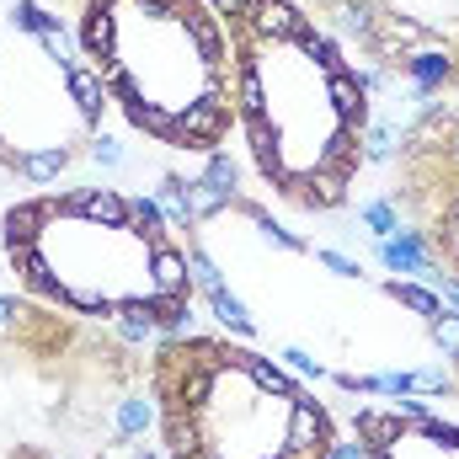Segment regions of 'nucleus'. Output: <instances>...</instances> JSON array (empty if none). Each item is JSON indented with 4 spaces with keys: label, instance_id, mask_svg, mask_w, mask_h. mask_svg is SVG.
Here are the masks:
<instances>
[{
    "label": "nucleus",
    "instance_id": "1",
    "mask_svg": "<svg viewBox=\"0 0 459 459\" xmlns=\"http://www.w3.org/2000/svg\"><path fill=\"white\" fill-rule=\"evenodd\" d=\"M225 128H230V97L220 91V86H209L198 102H187V108H177V113H171V128H166V139H160V144L209 155V150H220Z\"/></svg>",
    "mask_w": 459,
    "mask_h": 459
},
{
    "label": "nucleus",
    "instance_id": "2",
    "mask_svg": "<svg viewBox=\"0 0 459 459\" xmlns=\"http://www.w3.org/2000/svg\"><path fill=\"white\" fill-rule=\"evenodd\" d=\"M332 438H337V433H332L326 406H316L310 395H294V401H289V422H283L278 459H326Z\"/></svg>",
    "mask_w": 459,
    "mask_h": 459
},
{
    "label": "nucleus",
    "instance_id": "3",
    "mask_svg": "<svg viewBox=\"0 0 459 459\" xmlns=\"http://www.w3.org/2000/svg\"><path fill=\"white\" fill-rule=\"evenodd\" d=\"M379 262L390 267V273H401V278H433L438 273V251H433V240L422 235V230H395V235H385L379 240Z\"/></svg>",
    "mask_w": 459,
    "mask_h": 459
},
{
    "label": "nucleus",
    "instance_id": "4",
    "mask_svg": "<svg viewBox=\"0 0 459 459\" xmlns=\"http://www.w3.org/2000/svg\"><path fill=\"white\" fill-rule=\"evenodd\" d=\"M401 70H406V81H411V97L428 102V97H438L444 86H455L459 59L449 48H411V54H401Z\"/></svg>",
    "mask_w": 459,
    "mask_h": 459
},
{
    "label": "nucleus",
    "instance_id": "5",
    "mask_svg": "<svg viewBox=\"0 0 459 459\" xmlns=\"http://www.w3.org/2000/svg\"><path fill=\"white\" fill-rule=\"evenodd\" d=\"M246 27L262 43H299V38H310V16L299 5H289V0H256V11H251Z\"/></svg>",
    "mask_w": 459,
    "mask_h": 459
},
{
    "label": "nucleus",
    "instance_id": "6",
    "mask_svg": "<svg viewBox=\"0 0 459 459\" xmlns=\"http://www.w3.org/2000/svg\"><path fill=\"white\" fill-rule=\"evenodd\" d=\"M283 193H289L294 204H305V209H342L347 204V171L316 166V171H305V177H289Z\"/></svg>",
    "mask_w": 459,
    "mask_h": 459
},
{
    "label": "nucleus",
    "instance_id": "7",
    "mask_svg": "<svg viewBox=\"0 0 459 459\" xmlns=\"http://www.w3.org/2000/svg\"><path fill=\"white\" fill-rule=\"evenodd\" d=\"M65 91H70V102H75V113H81L86 128H97L102 113H108V102H113L108 75H102V70H86V65H75V70L65 75Z\"/></svg>",
    "mask_w": 459,
    "mask_h": 459
},
{
    "label": "nucleus",
    "instance_id": "8",
    "mask_svg": "<svg viewBox=\"0 0 459 459\" xmlns=\"http://www.w3.org/2000/svg\"><path fill=\"white\" fill-rule=\"evenodd\" d=\"M75 160V150L65 144V139H54V144H32V150H22L16 155V177H27V182H38V187H48V182H59L65 177V166Z\"/></svg>",
    "mask_w": 459,
    "mask_h": 459
},
{
    "label": "nucleus",
    "instance_id": "9",
    "mask_svg": "<svg viewBox=\"0 0 459 459\" xmlns=\"http://www.w3.org/2000/svg\"><path fill=\"white\" fill-rule=\"evenodd\" d=\"M150 294H193L187 251L182 246H150Z\"/></svg>",
    "mask_w": 459,
    "mask_h": 459
},
{
    "label": "nucleus",
    "instance_id": "10",
    "mask_svg": "<svg viewBox=\"0 0 459 459\" xmlns=\"http://www.w3.org/2000/svg\"><path fill=\"white\" fill-rule=\"evenodd\" d=\"M81 43H86V54H91V59H102V70H113V43H117V16H113V0H86Z\"/></svg>",
    "mask_w": 459,
    "mask_h": 459
},
{
    "label": "nucleus",
    "instance_id": "11",
    "mask_svg": "<svg viewBox=\"0 0 459 459\" xmlns=\"http://www.w3.org/2000/svg\"><path fill=\"white\" fill-rule=\"evenodd\" d=\"M70 209L97 230H128V198L113 193V187H91V193H75Z\"/></svg>",
    "mask_w": 459,
    "mask_h": 459
},
{
    "label": "nucleus",
    "instance_id": "12",
    "mask_svg": "<svg viewBox=\"0 0 459 459\" xmlns=\"http://www.w3.org/2000/svg\"><path fill=\"white\" fill-rule=\"evenodd\" d=\"M182 27H187V38H193V48H198V59L220 75V65H225V32H220V22L204 11V5H182Z\"/></svg>",
    "mask_w": 459,
    "mask_h": 459
},
{
    "label": "nucleus",
    "instance_id": "13",
    "mask_svg": "<svg viewBox=\"0 0 459 459\" xmlns=\"http://www.w3.org/2000/svg\"><path fill=\"white\" fill-rule=\"evenodd\" d=\"M230 363H240V374L262 390V395H283V401H294V395H305L278 363H267V358H256V352H246V347H230Z\"/></svg>",
    "mask_w": 459,
    "mask_h": 459
},
{
    "label": "nucleus",
    "instance_id": "14",
    "mask_svg": "<svg viewBox=\"0 0 459 459\" xmlns=\"http://www.w3.org/2000/svg\"><path fill=\"white\" fill-rule=\"evenodd\" d=\"M155 422H160V406L150 390H128L113 406V438H144Z\"/></svg>",
    "mask_w": 459,
    "mask_h": 459
},
{
    "label": "nucleus",
    "instance_id": "15",
    "mask_svg": "<svg viewBox=\"0 0 459 459\" xmlns=\"http://www.w3.org/2000/svg\"><path fill=\"white\" fill-rule=\"evenodd\" d=\"M379 22H385V11L368 5V0H337V5H332V27H337L342 38H358L363 48H374Z\"/></svg>",
    "mask_w": 459,
    "mask_h": 459
},
{
    "label": "nucleus",
    "instance_id": "16",
    "mask_svg": "<svg viewBox=\"0 0 459 459\" xmlns=\"http://www.w3.org/2000/svg\"><path fill=\"white\" fill-rule=\"evenodd\" d=\"M326 97H332V108L342 117V128H358L363 134V123H368V97H363V86L352 81V75H326Z\"/></svg>",
    "mask_w": 459,
    "mask_h": 459
},
{
    "label": "nucleus",
    "instance_id": "17",
    "mask_svg": "<svg viewBox=\"0 0 459 459\" xmlns=\"http://www.w3.org/2000/svg\"><path fill=\"white\" fill-rule=\"evenodd\" d=\"M352 428H358V438L374 449V455H385V449H395V444H406V422L390 411V417H379V411H358L352 417Z\"/></svg>",
    "mask_w": 459,
    "mask_h": 459
},
{
    "label": "nucleus",
    "instance_id": "18",
    "mask_svg": "<svg viewBox=\"0 0 459 459\" xmlns=\"http://www.w3.org/2000/svg\"><path fill=\"white\" fill-rule=\"evenodd\" d=\"M54 214V198H43V204H16L11 214H5V251H16V246H38V225Z\"/></svg>",
    "mask_w": 459,
    "mask_h": 459
},
{
    "label": "nucleus",
    "instance_id": "19",
    "mask_svg": "<svg viewBox=\"0 0 459 459\" xmlns=\"http://www.w3.org/2000/svg\"><path fill=\"white\" fill-rule=\"evenodd\" d=\"M235 108L246 117V128L251 123H267V91H262V70L251 65V59H240V75H235Z\"/></svg>",
    "mask_w": 459,
    "mask_h": 459
},
{
    "label": "nucleus",
    "instance_id": "20",
    "mask_svg": "<svg viewBox=\"0 0 459 459\" xmlns=\"http://www.w3.org/2000/svg\"><path fill=\"white\" fill-rule=\"evenodd\" d=\"M155 204L166 209V225L171 230H193V204H187V177H177V171H166L160 177V187H155Z\"/></svg>",
    "mask_w": 459,
    "mask_h": 459
},
{
    "label": "nucleus",
    "instance_id": "21",
    "mask_svg": "<svg viewBox=\"0 0 459 459\" xmlns=\"http://www.w3.org/2000/svg\"><path fill=\"white\" fill-rule=\"evenodd\" d=\"M128 230H134L144 246H166V230L171 225H166V209L139 193V198H128Z\"/></svg>",
    "mask_w": 459,
    "mask_h": 459
},
{
    "label": "nucleus",
    "instance_id": "22",
    "mask_svg": "<svg viewBox=\"0 0 459 459\" xmlns=\"http://www.w3.org/2000/svg\"><path fill=\"white\" fill-rule=\"evenodd\" d=\"M204 299H209V310H214V321H220L225 332H235V337H246V342L256 337V321H251V310H246V305H240V299L230 294L225 283H220V289H209Z\"/></svg>",
    "mask_w": 459,
    "mask_h": 459
},
{
    "label": "nucleus",
    "instance_id": "23",
    "mask_svg": "<svg viewBox=\"0 0 459 459\" xmlns=\"http://www.w3.org/2000/svg\"><path fill=\"white\" fill-rule=\"evenodd\" d=\"M385 294H390L395 305H406L411 316H422V321H433V316H444V299H438L433 289H422V283H411V278H390V283H385Z\"/></svg>",
    "mask_w": 459,
    "mask_h": 459
},
{
    "label": "nucleus",
    "instance_id": "24",
    "mask_svg": "<svg viewBox=\"0 0 459 459\" xmlns=\"http://www.w3.org/2000/svg\"><path fill=\"white\" fill-rule=\"evenodd\" d=\"M240 214H246V220L256 225V235H262L267 246H278V251H294V256H305V240H299L294 230H283V225H278V220H273V214H267L262 204H240Z\"/></svg>",
    "mask_w": 459,
    "mask_h": 459
},
{
    "label": "nucleus",
    "instance_id": "25",
    "mask_svg": "<svg viewBox=\"0 0 459 459\" xmlns=\"http://www.w3.org/2000/svg\"><path fill=\"white\" fill-rule=\"evenodd\" d=\"M251 150H256V166H262V177H273L278 187H289V177H294V171H283V155H278V134H273L267 123H251Z\"/></svg>",
    "mask_w": 459,
    "mask_h": 459
},
{
    "label": "nucleus",
    "instance_id": "26",
    "mask_svg": "<svg viewBox=\"0 0 459 459\" xmlns=\"http://www.w3.org/2000/svg\"><path fill=\"white\" fill-rule=\"evenodd\" d=\"M198 177H204L209 187H220L225 198H240V166L230 160L225 150H209V155H204V171H198Z\"/></svg>",
    "mask_w": 459,
    "mask_h": 459
},
{
    "label": "nucleus",
    "instance_id": "27",
    "mask_svg": "<svg viewBox=\"0 0 459 459\" xmlns=\"http://www.w3.org/2000/svg\"><path fill=\"white\" fill-rule=\"evenodd\" d=\"M11 27H16V32H32V38H43V32H54V27H59V16H54V11H43L38 0H11Z\"/></svg>",
    "mask_w": 459,
    "mask_h": 459
},
{
    "label": "nucleus",
    "instance_id": "28",
    "mask_svg": "<svg viewBox=\"0 0 459 459\" xmlns=\"http://www.w3.org/2000/svg\"><path fill=\"white\" fill-rule=\"evenodd\" d=\"M358 220H363V230H368L374 240H385V235H395V230H401V209H395L390 198H368V204L358 209Z\"/></svg>",
    "mask_w": 459,
    "mask_h": 459
},
{
    "label": "nucleus",
    "instance_id": "29",
    "mask_svg": "<svg viewBox=\"0 0 459 459\" xmlns=\"http://www.w3.org/2000/svg\"><path fill=\"white\" fill-rule=\"evenodd\" d=\"M187 204H193V220L204 225V220H214V214H225L230 204H235V198H225L220 187H209L204 177H193V182H187Z\"/></svg>",
    "mask_w": 459,
    "mask_h": 459
},
{
    "label": "nucleus",
    "instance_id": "30",
    "mask_svg": "<svg viewBox=\"0 0 459 459\" xmlns=\"http://www.w3.org/2000/svg\"><path fill=\"white\" fill-rule=\"evenodd\" d=\"M363 160H374V166H390L395 160V128L390 123H363Z\"/></svg>",
    "mask_w": 459,
    "mask_h": 459
},
{
    "label": "nucleus",
    "instance_id": "31",
    "mask_svg": "<svg viewBox=\"0 0 459 459\" xmlns=\"http://www.w3.org/2000/svg\"><path fill=\"white\" fill-rule=\"evenodd\" d=\"M455 368H444V363H428V368H411V395H455Z\"/></svg>",
    "mask_w": 459,
    "mask_h": 459
},
{
    "label": "nucleus",
    "instance_id": "32",
    "mask_svg": "<svg viewBox=\"0 0 459 459\" xmlns=\"http://www.w3.org/2000/svg\"><path fill=\"white\" fill-rule=\"evenodd\" d=\"M428 337L438 342V352L449 358V368L459 374V316H455V310H444V316H433V321H428Z\"/></svg>",
    "mask_w": 459,
    "mask_h": 459
},
{
    "label": "nucleus",
    "instance_id": "33",
    "mask_svg": "<svg viewBox=\"0 0 459 459\" xmlns=\"http://www.w3.org/2000/svg\"><path fill=\"white\" fill-rule=\"evenodd\" d=\"M187 273H193V289H204V294L225 283V273H220V262H214V256H209L204 246H187Z\"/></svg>",
    "mask_w": 459,
    "mask_h": 459
},
{
    "label": "nucleus",
    "instance_id": "34",
    "mask_svg": "<svg viewBox=\"0 0 459 459\" xmlns=\"http://www.w3.org/2000/svg\"><path fill=\"white\" fill-rule=\"evenodd\" d=\"M278 358H283V368H289V374H299V379H326V363H321V358H310L305 347H283Z\"/></svg>",
    "mask_w": 459,
    "mask_h": 459
},
{
    "label": "nucleus",
    "instance_id": "35",
    "mask_svg": "<svg viewBox=\"0 0 459 459\" xmlns=\"http://www.w3.org/2000/svg\"><path fill=\"white\" fill-rule=\"evenodd\" d=\"M86 155H91V160H97L102 171H113V166H123V144H117L113 134H102V128L91 134V150H86Z\"/></svg>",
    "mask_w": 459,
    "mask_h": 459
},
{
    "label": "nucleus",
    "instance_id": "36",
    "mask_svg": "<svg viewBox=\"0 0 459 459\" xmlns=\"http://www.w3.org/2000/svg\"><path fill=\"white\" fill-rule=\"evenodd\" d=\"M97 459H160V455H155L150 444H139V438H113Z\"/></svg>",
    "mask_w": 459,
    "mask_h": 459
},
{
    "label": "nucleus",
    "instance_id": "37",
    "mask_svg": "<svg viewBox=\"0 0 459 459\" xmlns=\"http://www.w3.org/2000/svg\"><path fill=\"white\" fill-rule=\"evenodd\" d=\"M390 411H395V417H406L411 428L433 417V406H428V401H417V395H395V401H390Z\"/></svg>",
    "mask_w": 459,
    "mask_h": 459
},
{
    "label": "nucleus",
    "instance_id": "38",
    "mask_svg": "<svg viewBox=\"0 0 459 459\" xmlns=\"http://www.w3.org/2000/svg\"><path fill=\"white\" fill-rule=\"evenodd\" d=\"M433 294L444 299V310L459 316V273H444V267H438V273H433Z\"/></svg>",
    "mask_w": 459,
    "mask_h": 459
},
{
    "label": "nucleus",
    "instance_id": "39",
    "mask_svg": "<svg viewBox=\"0 0 459 459\" xmlns=\"http://www.w3.org/2000/svg\"><path fill=\"white\" fill-rule=\"evenodd\" d=\"M316 262H321V267H332L337 278H363V267H358L352 256H342V251H326V246H321V251H316Z\"/></svg>",
    "mask_w": 459,
    "mask_h": 459
},
{
    "label": "nucleus",
    "instance_id": "40",
    "mask_svg": "<svg viewBox=\"0 0 459 459\" xmlns=\"http://www.w3.org/2000/svg\"><path fill=\"white\" fill-rule=\"evenodd\" d=\"M326 459H374V449H368L363 438H332Z\"/></svg>",
    "mask_w": 459,
    "mask_h": 459
},
{
    "label": "nucleus",
    "instance_id": "41",
    "mask_svg": "<svg viewBox=\"0 0 459 459\" xmlns=\"http://www.w3.org/2000/svg\"><path fill=\"white\" fill-rule=\"evenodd\" d=\"M209 5L230 22H251V11H256V0H209Z\"/></svg>",
    "mask_w": 459,
    "mask_h": 459
},
{
    "label": "nucleus",
    "instance_id": "42",
    "mask_svg": "<svg viewBox=\"0 0 459 459\" xmlns=\"http://www.w3.org/2000/svg\"><path fill=\"white\" fill-rule=\"evenodd\" d=\"M22 316H27V310H22V299L0 294V332H16V326H22Z\"/></svg>",
    "mask_w": 459,
    "mask_h": 459
},
{
    "label": "nucleus",
    "instance_id": "43",
    "mask_svg": "<svg viewBox=\"0 0 459 459\" xmlns=\"http://www.w3.org/2000/svg\"><path fill=\"white\" fill-rule=\"evenodd\" d=\"M198 459H225V455H209V449H204V455H198Z\"/></svg>",
    "mask_w": 459,
    "mask_h": 459
},
{
    "label": "nucleus",
    "instance_id": "44",
    "mask_svg": "<svg viewBox=\"0 0 459 459\" xmlns=\"http://www.w3.org/2000/svg\"><path fill=\"white\" fill-rule=\"evenodd\" d=\"M455 166H459V139H455Z\"/></svg>",
    "mask_w": 459,
    "mask_h": 459
},
{
    "label": "nucleus",
    "instance_id": "45",
    "mask_svg": "<svg viewBox=\"0 0 459 459\" xmlns=\"http://www.w3.org/2000/svg\"><path fill=\"white\" fill-rule=\"evenodd\" d=\"M455 273H459V246H455Z\"/></svg>",
    "mask_w": 459,
    "mask_h": 459
}]
</instances>
